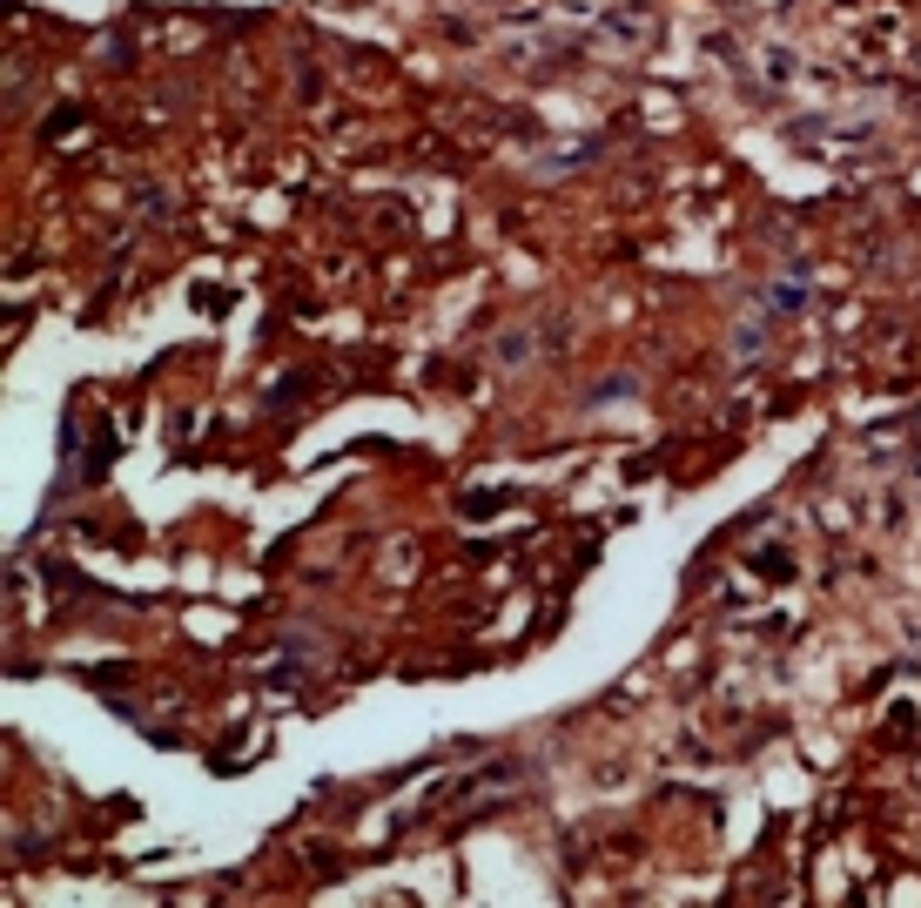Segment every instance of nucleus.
<instances>
[{
    "instance_id": "f257e3e1",
    "label": "nucleus",
    "mask_w": 921,
    "mask_h": 908,
    "mask_svg": "<svg viewBox=\"0 0 921 908\" xmlns=\"http://www.w3.org/2000/svg\"><path fill=\"white\" fill-rule=\"evenodd\" d=\"M767 310H774V317H800V310H808V269L780 276V283L767 290Z\"/></svg>"
}]
</instances>
